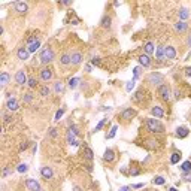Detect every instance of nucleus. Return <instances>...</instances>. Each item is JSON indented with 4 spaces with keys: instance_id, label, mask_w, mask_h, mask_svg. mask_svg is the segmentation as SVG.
I'll return each instance as SVG.
<instances>
[{
    "instance_id": "obj_34",
    "label": "nucleus",
    "mask_w": 191,
    "mask_h": 191,
    "mask_svg": "<svg viewBox=\"0 0 191 191\" xmlns=\"http://www.w3.org/2000/svg\"><path fill=\"white\" fill-rule=\"evenodd\" d=\"M39 91H40V96H42V97H48V96H49V93H51V90L48 88V85H43V87H40V90H39Z\"/></svg>"
},
{
    "instance_id": "obj_44",
    "label": "nucleus",
    "mask_w": 191,
    "mask_h": 191,
    "mask_svg": "<svg viewBox=\"0 0 191 191\" xmlns=\"http://www.w3.org/2000/svg\"><path fill=\"white\" fill-rule=\"evenodd\" d=\"M69 133L75 135V136H79V131H78V127H76V125H70V127H69Z\"/></svg>"
},
{
    "instance_id": "obj_11",
    "label": "nucleus",
    "mask_w": 191,
    "mask_h": 191,
    "mask_svg": "<svg viewBox=\"0 0 191 191\" xmlns=\"http://www.w3.org/2000/svg\"><path fill=\"white\" fill-rule=\"evenodd\" d=\"M52 70L49 69V67H45V69L40 70V79L43 81V82H49L52 79Z\"/></svg>"
},
{
    "instance_id": "obj_16",
    "label": "nucleus",
    "mask_w": 191,
    "mask_h": 191,
    "mask_svg": "<svg viewBox=\"0 0 191 191\" xmlns=\"http://www.w3.org/2000/svg\"><path fill=\"white\" fill-rule=\"evenodd\" d=\"M17 55H18V60H21V61H26V60L29 58V55H30V52H29V49H27V48H24V46H21V48H18Z\"/></svg>"
},
{
    "instance_id": "obj_19",
    "label": "nucleus",
    "mask_w": 191,
    "mask_h": 191,
    "mask_svg": "<svg viewBox=\"0 0 191 191\" xmlns=\"http://www.w3.org/2000/svg\"><path fill=\"white\" fill-rule=\"evenodd\" d=\"M40 175H42V178H43V179H51L52 176H54V172H52L51 167L45 166V167H42V169H40Z\"/></svg>"
},
{
    "instance_id": "obj_3",
    "label": "nucleus",
    "mask_w": 191,
    "mask_h": 191,
    "mask_svg": "<svg viewBox=\"0 0 191 191\" xmlns=\"http://www.w3.org/2000/svg\"><path fill=\"white\" fill-rule=\"evenodd\" d=\"M54 51H52L49 46H46L45 49H42L40 51V55H39V60H40V63L42 64H49L51 61H54Z\"/></svg>"
},
{
    "instance_id": "obj_27",
    "label": "nucleus",
    "mask_w": 191,
    "mask_h": 191,
    "mask_svg": "<svg viewBox=\"0 0 191 191\" xmlns=\"http://www.w3.org/2000/svg\"><path fill=\"white\" fill-rule=\"evenodd\" d=\"M75 138H76L75 135H72V133H69V131H67V143H69V145H72V146H78V145H79V142L75 139Z\"/></svg>"
},
{
    "instance_id": "obj_61",
    "label": "nucleus",
    "mask_w": 191,
    "mask_h": 191,
    "mask_svg": "<svg viewBox=\"0 0 191 191\" xmlns=\"http://www.w3.org/2000/svg\"><path fill=\"white\" fill-rule=\"evenodd\" d=\"M169 191H178V190H176L175 187H172V188H170V190H169Z\"/></svg>"
},
{
    "instance_id": "obj_48",
    "label": "nucleus",
    "mask_w": 191,
    "mask_h": 191,
    "mask_svg": "<svg viewBox=\"0 0 191 191\" xmlns=\"http://www.w3.org/2000/svg\"><path fill=\"white\" fill-rule=\"evenodd\" d=\"M29 146H30V143H29V142H24V143H21V146H19V151H26Z\"/></svg>"
},
{
    "instance_id": "obj_5",
    "label": "nucleus",
    "mask_w": 191,
    "mask_h": 191,
    "mask_svg": "<svg viewBox=\"0 0 191 191\" xmlns=\"http://www.w3.org/2000/svg\"><path fill=\"white\" fill-rule=\"evenodd\" d=\"M136 114H138V112H136L135 109H131V107H125L121 114H120V117H121V120H124V121H128V120L135 118Z\"/></svg>"
},
{
    "instance_id": "obj_31",
    "label": "nucleus",
    "mask_w": 191,
    "mask_h": 191,
    "mask_svg": "<svg viewBox=\"0 0 191 191\" xmlns=\"http://www.w3.org/2000/svg\"><path fill=\"white\" fill-rule=\"evenodd\" d=\"M54 91L57 93V94H60V93H63L64 91V85L60 82V81H57V82H54Z\"/></svg>"
},
{
    "instance_id": "obj_52",
    "label": "nucleus",
    "mask_w": 191,
    "mask_h": 191,
    "mask_svg": "<svg viewBox=\"0 0 191 191\" xmlns=\"http://www.w3.org/2000/svg\"><path fill=\"white\" fill-rule=\"evenodd\" d=\"M49 136H51V138H55V136H57V130H55V128H51V130H49Z\"/></svg>"
},
{
    "instance_id": "obj_36",
    "label": "nucleus",
    "mask_w": 191,
    "mask_h": 191,
    "mask_svg": "<svg viewBox=\"0 0 191 191\" xmlns=\"http://www.w3.org/2000/svg\"><path fill=\"white\" fill-rule=\"evenodd\" d=\"M27 85H29L30 88H36L37 87V79H36L35 76H30L29 81H27Z\"/></svg>"
},
{
    "instance_id": "obj_38",
    "label": "nucleus",
    "mask_w": 191,
    "mask_h": 191,
    "mask_svg": "<svg viewBox=\"0 0 191 191\" xmlns=\"http://www.w3.org/2000/svg\"><path fill=\"white\" fill-rule=\"evenodd\" d=\"M140 72H142V66H138V67H135L133 69V81H136V79H139V76H140Z\"/></svg>"
},
{
    "instance_id": "obj_6",
    "label": "nucleus",
    "mask_w": 191,
    "mask_h": 191,
    "mask_svg": "<svg viewBox=\"0 0 191 191\" xmlns=\"http://www.w3.org/2000/svg\"><path fill=\"white\" fill-rule=\"evenodd\" d=\"M82 60H84V55H82V52L73 51L72 54H70V61H72V64H73V66H78V64H81V63H82Z\"/></svg>"
},
{
    "instance_id": "obj_12",
    "label": "nucleus",
    "mask_w": 191,
    "mask_h": 191,
    "mask_svg": "<svg viewBox=\"0 0 191 191\" xmlns=\"http://www.w3.org/2000/svg\"><path fill=\"white\" fill-rule=\"evenodd\" d=\"M138 61L140 63V66H142V67H149V66H151V63H152L151 57H149V55H146V54L139 55V57H138Z\"/></svg>"
},
{
    "instance_id": "obj_57",
    "label": "nucleus",
    "mask_w": 191,
    "mask_h": 191,
    "mask_svg": "<svg viewBox=\"0 0 191 191\" xmlns=\"http://www.w3.org/2000/svg\"><path fill=\"white\" fill-rule=\"evenodd\" d=\"M61 5H64V6H70L72 2H61Z\"/></svg>"
},
{
    "instance_id": "obj_56",
    "label": "nucleus",
    "mask_w": 191,
    "mask_h": 191,
    "mask_svg": "<svg viewBox=\"0 0 191 191\" xmlns=\"http://www.w3.org/2000/svg\"><path fill=\"white\" fill-rule=\"evenodd\" d=\"M9 173H11V169H5L3 170V176H8Z\"/></svg>"
},
{
    "instance_id": "obj_54",
    "label": "nucleus",
    "mask_w": 191,
    "mask_h": 191,
    "mask_svg": "<svg viewBox=\"0 0 191 191\" xmlns=\"http://www.w3.org/2000/svg\"><path fill=\"white\" fill-rule=\"evenodd\" d=\"M173 96H175V99H176V100H179V99H181V93H179L178 90L173 93Z\"/></svg>"
},
{
    "instance_id": "obj_46",
    "label": "nucleus",
    "mask_w": 191,
    "mask_h": 191,
    "mask_svg": "<svg viewBox=\"0 0 191 191\" xmlns=\"http://www.w3.org/2000/svg\"><path fill=\"white\" fill-rule=\"evenodd\" d=\"M133 88H135V81H130V82H127V85H125V90H127L128 93H130V91H131Z\"/></svg>"
},
{
    "instance_id": "obj_23",
    "label": "nucleus",
    "mask_w": 191,
    "mask_h": 191,
    "mask_svg": "<svg viewBox=\"0 0 191 191\" xmlns=\"http://www.w3.org/2000/svg\"><path fill=\"white\" fill-rule=\"evenodd\" d=\"M9 79H11L9 73L8 72H2V75H0V84H2V87H6L8 82H9Z\"/></svg>"
},
{
    "instance_id": "obj_28",
    "label": "nucleus",
    "mask_w": 191,
    "mask_h": 191,
    "mask_svg": "<svg viewBox=\"0 0 191 191\" xmlns=\"http://www.w3.org/2000/svg\"><path fill=\"white\" fill-rule=\"evenodd\" d=\"M181 158H182V154H181V152H173V154L170 155V163H172V164H178V163L181 161Z\"/></svg>"
},
{
    "instance_id": "obj_7",
    "label": "nucleus",
    "mask_w": 191,
    "mask_h": 191,
    "mask_svg": "<svg viewBox=\"0 0 191 191\" xmlns=\"http://www.w3.org/2000/svg\"><path fill=\"white\" fill-rule=\"evenodd\" d=\"M27 81H29V78H27L26 72L24 70H18L17 75H15V82H17L18 85H26Z\"/></svg>"
},
{
    "instance_id": "obj_4",
    "label": "nucleus",
    "mask_w": 191,
    "mask_h": 191,
    "mask_svg": "<svg viewBox=\"0 0 191 191\" xmlns=\"http://www.w3.org/2000/svg\"><path fill=\"white\" fill-rule=\"evenodd\" d=\"M157 93L161 97V100H164V102H169L172 99V90L169 87V84H161L160 87L157 88Z\"/></svg>"
},
{
    "instance_id": "obj_35",
    "label": "nucleus",
    "mask_w": 191,
    "mask_h": 191,
    "mask_svg": "<svg viewBox=\"0 0 191 191\" xmlns=\"http://www.w3.org/2000/svg\"><path fill=\"white\" fill-rule=\"evenodd\" d=\"M146 148H149V149H155L157 146H158V142L154 139H151V140H146V145H145Z\"/></svg>"
},
{
    "instance_id": "obj_41",
    "label": "nucleus",
    "mask_w": 191,
    "mask_h": 191,
    "mask_svg": "<svg viewBox=\"0 0 191 191\" xmlns=\"http://www.w3.org/2000/svg\"><path fill=\"white\" fill-rule=\"evenodd\" d=\"M142 173V170L140 169H138V167H130V172H128V175H131V176H138V175Z\"/></svg>"
},
{
    "instance_id": "obj_8",
    "label": "nucleus",
    "mask_w": 191,
    "mask_h": 191,
    "mask_svg": "<svg viewBox=\"0 0 191 191\" xmlns=\"http://www.w3.org/2000/svg\"><path fill=\"white\" fill-rule=\"evenodd\" d=\"M175 135H176V138H179V139H185V138L190 135V128L185 127V125H181V127L176 128Z\"/></svg>"
},
{
    "instance_id": "obj_42",
    "label": "nucleus",
    "mask_w": 191,
    "mask_h": 191,
    "mask_svg": "<svg viewBox=\"0 0 191 191\" xmlns=\"http://www.w3.org/2000/svg\"><path fill=\"white\" fill-rule=\"evenodd\" d=\"M64 112H66V109H64V107H61L60 111H57V114H55V121H60V118L64 115Z\"/></svg>"
},
{
    "instance_id": "obj_21",
    "label": "nucleus",
    "mask_w": 191,
    "mask_h": 191,
    "mask_svg": "<svg viewBox=\"0 0 191 191\" xmlns=\"http://www.w3.org/2000/svg\"><path fill=\"white\" fill-rule=\"evenodd\" d=\"M143 51H145L146 55H149V57H151V55L154 54V51H155V45H154L152 42H146V43H145V46H143Z\"/></svg>"
},
{
    "instance_id": "obj_39",
    "label": "nucleus",
    "mask_w": 191,
    "mask_h": 191,
    "mask_svg": "<svg viewBox=\"0 0 191 191\" xmlns=\"http://www.w3.org/2000/svg\"><path fill=\"white\" fill-rule=\"evenodd\" d=\"M17 170L19 172V173H26V172L29 170V166H27L26 163H21V164H19V166L17 167Z\"/></svg>"
},
{
    "instance_id": "obj_40",
    "label": "nucleus",
    "mask_w": 191,
    "mask_h": 191,
    "mask_svg": "<svg viewBox=\"0 0 191 191\" xmlns=\"http://www.w3.org/2000/svg\"><path fill=\"white\" fill-rule=\"evenodd\" d=\"M117 130H118V125H114V127L111 128V133H109V135H106V139H112V138H115Z\"/></svg>"
},
{
    "instance_id": "obj_20",
    "label": "nucleus",
    "mask_w": 191,
    "mask_h": 191,
    "mask_svg": "<svg viewBox=\"0 0 191 191\" xmlns=\"http://www.w3.org/2000/svg\"><path fill=\"white\" fill-rule=\"evenodd\" d=\"M100 26H102L103 29H111V26H112V18L109 17V15H103L102 19H100Z\"/></svg>"
},
{
    "instance_id": "obj_26",
    "label": "nucleus",
    "mask_w": 191,
    "mask_h": 191,
    "mask_svg": "<svg viewBox=\"0 0 191 191\" xmlns=\"http://www.w3.org/2000/svg\"><path fill=\"white\" fill-rule=\"evenodd\" d=\"M181 170L182 173H187V172H191V160H187L181 164Z\"/></svg>"
},
{
    "instance_id": "obj_24",
    "label": "nucleus",
    "mask_w": 191,
    "mask_h": 191,
    "mask_svg": "<svg viewBox=\"0 0 191 191\" xmlns=\"http://www.w3.org/2000/svg\"><path fill=\"white\" fill-rule=\"evenodd\" d=\"M39 48H40V40H39V39H37L36 42H33V43H30V45L27 46V49H29V52H30V54H33V52H36L37 49H39Z\"/></svg>"
},
{
    "instance_id": "obj_18",
    "label": "nucleus",
    "mask_w": 191,
    "mask_h": 191,
    "mask_svg": "<svg viewBox=\"0 0 191 191\" xmlns=\"http://www.w3.org/2000/svg\"><path fill=\"white\" fill-rule=\"evenodd\" d=\"M103 160L104 161H107V163H112V161L115 160V151L111 149V148H107V149L104 151V154H103Z\"/></svg>"
},
{
    "instance_id": "obj_45",
    "label": "nucleus",
    "mask_w": 191,
    "mask_h": 191,
    "mask_svg": "<svg viewBox=\"0 0 191 191\" xmlns=\"http://www.w3.org/2000/svg\"><path fill=\"white\" fill-rule=\"evenodd\" d=\"M22 100H24V103H30V102L33 100V96H32L30 93H27V94H24V97H22Z\"/></svg>"
},
{
    "instance_id": "obj_60",
    "label": "nucleus",
    "mask_w": 191,
    "mask_h": 191,
    "mask_svg": "<svg viewBox=\"0 0 191 191\" xmlns=\"http://www.w3.org/2000/svg\"><path fill=\"white\" fill-rule=\"evenodd\" d=\"M73 191H82V190H81L79 187H73Z\"/></svg>"
},
{
    "instance_id": "obj_10",
    "label": "nucleus",
    "mask_w": 191,
    "mask_h": 191,
    "mask_svg": "<svg viewBox=\"0 0 191 191\" xmlns=\"http://www.w3.org/2000/svg\"><path fill=\"white\" fill-rule=\"evenodd\" d=\"M26 187H27V190L29 191H40V185H39V182L36 181V179H27L26 181Z\"/></svg>"
},
{
    "instance_id": "obj_53",
    "label": "nucleus",
    "mask_w": 191,
    "mask_h": 191,
    "mask_svg": "<svg viewBox=\"0 0 191 191\" xmlns=\"http://www.w3.org/2000/svg\"><path fill=\"white\" fill-rule=\"evenodd\" d=\"M91 70H93V64H85V72H87V73H90Z\"/></svg>"
},
{
    "instance_id": "obj_37",
    "label": "nucleus",
    "mask_w": 191,
    "mask_h": 191,
    "mask_svg": "<svg viewBox=\"0 0 191 191\" xmlns=\"http://www.w3.org/2000/svg\"><path fill=\"white\" fill-rule=\"evenodd\" d=\"M155 55H157L158 60H163V58H164V46H158V48H157Z\"/></svg>"
},
{
    "instance_id": "obj_9",
    "label": "nucleus",
    "mask_w": 191,
    "mask_h": 191,
    "mask_svg": "<svg viewBox=\"0 0 191 191\" xmlns=\"http://www.w3.org/2000/svg\"><path fill=\"white\" fill-rule=\"evenodd\" d=\"M18 107V102L15 97H8V100H6V109L9 111V112H15Z\"/></svg>"
},
{
    "instance_id": "obj_58",
    "label": "nucleus",
    "mask_w": 191,
    "mask_h": 191,
    "mask_svg": "<svg viewBox=\"0 0 191 191\" xmlns=\"http://www.w3.org/2000/svg\"><path fill=\"white\" fill-rule=\"evenodd\" d=\"M130 190V187H121V188H120V191H128Z\"/></svg>"
},
{
    "instance_id": "obj_32",
    "label": "nucleus",
    "mask_w": 191,
    "mask_h": 191,
    "mask_svg": "<svg viewBox=\"0 0 191 191\" xmlns=\"http://www.w3.org/2000/svg\"><path fill=\"white\" fill-rule=\"evenodd\" d=\"M152 184H154V185H164V184H166V179H164L163 176H155V178L152 179Z\"/></svg>"
},
{
    "instance_id": "obj_25",
    "label": "nucleus",
    "mask_w": 191,
    "mask_h": 191,
    "mask_svg": "<svg viewBox=\"0 0 191 191\" xmlns=\"http://www.w3.org/2000/svg\"><path fill=\"white\" fill-rule=\"evenodd\" d=\"M60 64H61V66H69V64H72V61H70V54H63V55L60 57Z\"/></svg>"
},
{
    "instance_id": "obj_43",
    "label": "nucleus",
    "mask_w": 191,
    "mask_h": 191,
    "mask_svg": "<svg viewBox=\"0 0 191 191\" xmlns=\"http://www.w3.org/2000/svg\"><path fill=\"white\" fill-rule=\"evenodd\" d=\"M104 122H106V120H104V118H103V120H100V122H99V124L96 125V128H94V133H97V131H100V130L103 128Z\"/></svg>"
},
{
    "instance_id": "obj_51",
    "label": "nucleus",
    "mask_w": 191,
    "mask_h": 191,
    "mask_svg": "<svg viewBox=\"0 0 191 191\" xmlns=\"http://www.w3.org/2000/svg\"><path fill=\"white\" fill-rule=\"evenodd\" d=\"M143 185H145V184H135V185H131L130 188H135V190H139V188H143Z\"/></svg>"
},
{
    "instance_id": "obj_13",
    "label": "nucleus",
    "mask_w": 191,
    "mask_h": 191,
    "mask_svg": "<svg viewBox=\"0 0 191 191\" xmlns=\"http://www.w3.org/2000/svg\"><path fill=\"white\" fill-rule=\"evenodd\" d=\"M164 58L166 60H175L176 58V49L173 46H164Z\"/></svg>"
},
{
    "instance_id": "obj_30",
    "label": "nucleus",
    "mask_w": 191,
    "mask_h": 191,
    "mask_svg": "<svg viewBox=\"0 0 191 191\" xmlns=\"http://www.w3.org/2000/svg\"><path fill=\"white\" fill-rule=\"evenodd\" d=\"M81 82V79L79 78H70L69 79V88L70 90H75V88L78 87V84Z\"/></svg>"
},
{
    "instance_id": "obj_59",
    "label": "nucleus",
    "mask_w": 191,
    "mask_h": 191,
    "mask_svg": "<svg viewBox=\"0 0 191 191\" xmlns=\"http://www.w3.org/2000/svg\"><path fill=\"white\" fill-rule=\"evenodd\" d=\"M187 43H188V46L191 48V36H188V40H187Z\"/></svg>"
},
{
    "instance_id": "obj_33",
    "label": "nucleus",
    "mask_w": 191,
    "mask_h": 191,
    "mask_svg": "<svg viewBox=\"0 0 191 191\" xmlns=\"http://www.w3.org/2000/svg\"><path fill=\"white\" fill-rule=\"evenodd\" d=\"M145 93H146V91H145L143 88L139 90V91H136V94H135V97H133V99H135V102H140V100L143 99V94H145Z\"/></svg>"
},
{
    "instance_id": "obj_29",
    "label": "nucleus",
    "mask_w": 191,
    "mask_h": 191,
    "mask_svg": "<svg viewBox=\"0 0 191 191\" xmlns=\"http://www.w3.org/2000/svg\"><path fill=\"white\" fill-rule=\"evenodd\" d=\"M82 148H84V155H85V158L91 161V160H93V155H94V154H93V151H91V148H88L87 145H84Z\"/></svg>"
},
{
    "instance_id": "obj_14",
    "label": "nucleus",
    "mask_w": 191,
    "mask_h": 191,
    "mask_svg": "<svg viewBox=\"0 0 191 191\" xmlns=\"http://www.w3.org/2000/svg\"><path fill=\"white\" fill-rule=\"evenodd\" d=\"M151 115L154 117V118H163L164 117V109L161 107V106H152L151 107Z\"/></svg>"
},
{
    "instance_id": "obj_15",
    "label": "nucleus",
    "mask_w": 191,
    "mask_h": 191,
    "mask_svg": "<svg viewBox=\"0 0 191 191\" xmlns=\"http://www.w3.org/2000/svg\"><path fill=\"white\" fill-rule=\"evenodd\" d=\"M14 6H15V12H18V14H26L29 11V6L24 2H15Z\"/></svg>"
},
{
    "instance_id": "obj_2",
    "label": "nucleus",
    "mask_w": 191,
    "mask_h": 191,
    "mask_svg": "<svg viewBox=\"0 0 191 191\" xmlns=\"http://www.w3.org/2000/svg\"><path fill=\"white\" fill-rule=\"evenodd\" d=\"M148 84L154 85V87H160L161 84H164V75L160 73V72H151L146 78Z\"/></svg>"
},
{
    "instance_id": "obj_22",
    "label": "nucleus",
    "mask_w": 191,
    "mask_h": 191,
    "mask_svg": "<svg viewBox=\"0 0 191 191\" xmlns=\"http://www.w3.org/2000/svg\"><path fill=\"white\" fill-rule=\"evenodd\" d=\"M178 17L181 21H185V19H188L190 18V11L187 9V8H181L179 9V12H178Z\"/></svg>"
},
{
    "instance_id": "obj_49",
    "label": "nucleus",
    "mask_w": 191,
    "mask_h": 191,
    "mask_svg": "<svg viewBox=\"0 0 191 191\" xmlns=\"http://www.w3.org/2000/svg\"><path fill=\"white\" fill-rule=\"evenodd\" d=\"M91 64H93V66H100V58H93V60H91Z\"/></svg>"
},
{
    "instance_id": "obj_55",
    "label": "nucleus",
    "mask_w": 191,
    "mask_h": 191,
    "mask_svg": "<svg viewBox=\"0 0 191 191\" xmlns=\"http://www.w3.org/2000/svg\"><path fill=\"white\" fill-rule=\"evenodd\" d=\"M185 76H188V78L191 76V67H187V69H185Z\"/></svg>"
},
{
    "instance_id": "obj_47",
    "label": "nucleus",
    "mask_w": 191,
    "mask_h": 191,
    "mask_svg": "<svg viewBox=\"0 0 191 191\" xmlns=\"http://www.w3.org/2000/svg\"><path fill=\"white\" fill-rule=\"evenodd\" d=\"M182 179H185V181H188V182H191V172H187V173H182Z\"/></svg>"
},
{
    "instance_id": "obj_1",
    "label": "nucleus",
    "mask_w": 191,
    "mask_h": 191,
    "mask_svg": "<svg viewBox=\"0 0 191 191\" xmlns=\"http://www.w3.org/2000/svg\"><path fill=\"white\" fill-rule=\"evenodd\" d=\"M146 127H148V130L151 133H158V135L164 133V125L157 118H148L146 120Z\"/></svg>"
},
{
    "instance_id": "obj_17",
    "label": "nucleus",
    "mask_w": 191,
    "mask_h": 191,
    "mask_svg": "<svg viewBox=\"0 0 191 191\" xmlns=\"http://www.w3.org/2000/svg\"><path fill=\"white\" fill-rule=\"evenodd\" d=\"M175 30H176L178 33H185V32L188 30V24H187L185 21H178V22L175 24Z\"/></svg>"
},
{
    "instance_id": "obj_50",
    "label": "nucleus",
    "mask_w": 191,
    "mask_h": 191,
    "mask_svg": "<svg viewBox=\"0 0 191 191\" xmlns=\"http://www.w3.org/2000/svg\"><path fill=\"white\" fill-rule=\"evenodd\" d=\"M3 118H5V122L12 121V115H6V114H3Z\"/></svg>"
}]
</instances>
